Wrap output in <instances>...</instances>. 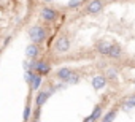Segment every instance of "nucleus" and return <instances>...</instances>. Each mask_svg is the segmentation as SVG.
Instances as JSON below:
<instances>
[{
	"instance_id": "f257e3e1",
	"label": "nucleus",
	"mask_w": 135,
	"mask_h": 122,
	"mask_svg": "<svg viewBox=\"0 0 135 122\" xmlns=\"http://www.w3.org/2000/svg\"><path fill=\"white\" fill-rule=\"evenodd\" d=\"M75 64L135 70V0H86L59 13L41 40L38 65Z\"/></svg>"
}]
</instances>
